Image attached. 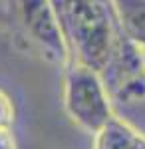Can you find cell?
<instances>
[{"mask_svg":"<svg viewBox=\"0 0 145 149\" xmlns=\"http://www.w3.org/2000/svg\"><path fill=\"white\" fill-rule=\"evenodd\" d=\"M143 60H145V50H143Z\"/></svg>","mask_w":145,"mask_h":149,"instance_id":"8","label":"cell"},{"mask_svg":"<svg viewBox=\"0 0 145 149\" xmlns=\"http://www.w3.org/2000/svg\"><path fill=\"white\" fill-rule=\"evenodd\" d=\"M121 34L145 50V0H113Z\"/></svg>","mask_w":145,"mask_h":149,"instance_id":"5","label":"cell"},{"mask_svg":"<svg viewBox=\"0 0 145 149\" xmlns=\"http://www.w3.org/2000/svg\"><path fill=\"white\" fill-rule=\"evenodd\" d=\"M64 109L68 117L88 133H98L115 117L109 92L100 72L70 62L64 76Z\"/></svg>","mask_w":145,"mask_h":149,"instance_id":"2","label":"cell"},{"mask_svg":"<svg viewBox=\"0 0 145 149\" xmlns=\"http://www.w3.org/2000/svg\"><path fill=\"white\" fill-rule=\"evenodd\" d=\"M0 149H16L10 129H0Z\"/></svg>","mask_w":145,"mask_h":149,"instance_id":"7","label":"cell"},{"mask_svg":"<svg viewBox=\"0 0 145 149\" xmlns=\"http://www.w3.org/2000/svg\"><path fill=\"white\" fill-rule=\"evenodd\" d=\"M14 123V107L6 93L0 92V129H10Z\"/></svg>","mask_w":145,"mask_h":149,"instance_id":"6","label":"cell"},{"mask_svg":"<svg viewBox=\"0 0 145 149\" xmlns=\"http://www.w3.org/2000/svg\"><path fill=\"white\" fill-rule=\"evenodd\" d=\"M72 62L103 72L125 36L113 0H52Z\"/></svg>","mask_w":145,"mask_h":149,"instance_id":"1","label":"cell"},{"mask_svg":"<svg viewBox=\"0 0 145 149\" xmlns=\"http://www.w3.org/2000/svg\"><path fill=\"white\" fill-rule=\"evenodd\" d=\"M18 16L26 36L46 62L64 66L72 62V54L62 34L52 0H18Z\"/></svg>","mask_w":145,"mask_h":149,"instance_id":"3","label":"cell"},{"mask_svg":"<svg viewBox=\"0 0 145 149\" xmlns=\"http://www.w3.org/2000/svg\"><path fill=\"white\" fill-rule=\"evenodd\" d=\"M93 149H145V133L115 115L93 133Z\"/></svg>","mask_w":145,"mask_h":149,"instance_id":"4","label":"cell"}]
</instances>
